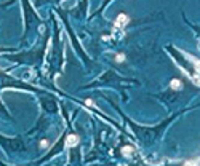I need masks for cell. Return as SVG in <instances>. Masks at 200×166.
I'll return each instance as SVG.
<instances>
[{"mask_svg": "<svg viewBox=\"0 0 200 166\" xmlns=\"http://www.w3.org/2000/svg\"><path fill=\"white\" fill-rule=\"evenodd\" d=\"M128 23H130V18L125 13H120L117 16V19H115V29H123Z\"/></svg>", "mask_w": 200, "mask_h": 166, "instance_id": "obj_1", "label": "cell"}, {"mask_svg": "<svg viewBox=\"0 0 200 166\" xmlns=\"http://www.w3.org/2000/svg\"><path fill=\"white\" fill-rule=\"evenodd\" d=\"M79 144V136H75V134H69L67 136V139H66V147L67 149H71V147H75Z\"/></svg>", "mask_w": 200, "mask_h": 166, "instance_id": "obj_2", "label": "cell"}, {"mask_svg": "<svg viewBox=\"0 0 200 166\" xmlns=\"http://www.w3.org/2000/svg\"><path fill=\"white\" fill-rule=\"evenodd\" d=\"M133 152H135V150H133V147H130V145H125V147H123V149H122V153L125 155V156H130V155H133Z\"/></svg>", "mask_w": 200, "mask_h": 166, "instance_id": "obj_3", "label": "cell"}, {"mask_svg": "<svg viewBox=\"0 0 200 166\" xmlns=\"http://www.w3.org/2000/svg\"><path fill=\"white\" fill-rule=\"evenodd\" d=\"M170 86L173 88V89H181V81L179 80H171V83H170Z\"/></svg>", "mask_w": 200, "mask_h": 166, "instance_id": "obj_4", "label": "cell"}, {"mask_svg": "<svg viewBox=\"0 0 200 166\" xmlns=\"http://www.w3.org/2000/svg\"><path fill=\"white\" fill-rule=\"evenodd\" d=\"M117 61L123 62V61H125V54H117Z\"/></svg>", "mask_w": 200, "mask_h": 166, "instance_id": "obj_5", "label": "cell"}, {"mask_svg": "<svg viewBox=\"0 0 200 166\" xmlns=\"http://www.w3.org/2000/svg\"><path fill=\"white\" fill-rule=\"evenodd\" d=\"M85 104H87L88 107H94V102H93L91 99H87V101H85Z\"/></svg>", "mask_w": 200, "mask_h": 166, "instance_id": "obj_6", "label": "cell"}, {"mask_svg": "<svg viewBox=\"0 0 200 166\" xmlns=\"http://www.w3.org/2000/svg\"><path fill=\"white\" fill-rule=\"evenodd\" d=\"M40 147H48V141H40Z\"/></svg>", "mask_w": 200, "mask_h": 166, "instance_id": "obj_7", "label": "cell"}]
</instances>
